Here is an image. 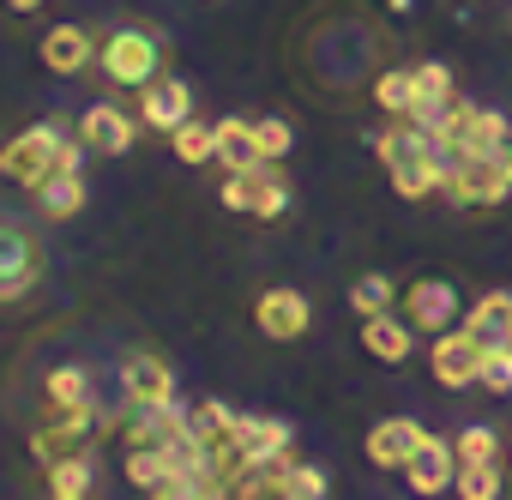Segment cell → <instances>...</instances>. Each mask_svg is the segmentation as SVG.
Segmentation results:
<instances>
[{"label": "cell", "instance_id": "cell-14", "mask_svg": "<svg viewBox=\"0 0 512 500\" xmlns=\"http://www.w3.org/2000/svg\"><path fill=\"white\" fill-rule=\"evenodd\" d=\"M422 434H428V428H416L410 416H386V422H374V434H368V464H380V470H404Z\"/></svg>", "mask_w": 512, "mask_h": 500}, {"label": "cell", "instance_id": "cell-20", "mask_svg": "<svg viewBox=\"0 0 512 500\" xmlns=\"http://www.w3.org/2000/svg\"><path fill=\"white\" fill-rule=\"evenodd\" d=\"M241 446H247L253 464H272V458L290 452V422H278V416H241Z\"/></svg>", "mask_w": 512, "mask_h": 500}, {"label": "cell", "instance_id": "cell-23", "mask_svg": "<svg viewBox=\"0 0 512 500\" xmlns=\"http://www.w3.org/2000/svg\"><path fill=\"white\" fill-rule=\"evenodd\" d=\"M374 103H380L392 121H410V115H416V79H410V73H380V79H374Z\"/></svg>", "mask_w": 512, "mask_h": 500}, {"label": "cell", "instance_id": "cell-13", "mask_svg": "<svg viewBox=\"0 0 512 500\" xmlns=\"http://www.w3.org/2000/svg\"><path fill=\"white\" fill-rule=\"evenodd\" d=\"M85 386H91L85 368H55V374L43 380V404H49V416H55V422H97Z\"/></svg>", "mask_w": 512, "mask_h": 500}, {"label": "cell", "instance_id": "cell-21", "mask_svg": "<svg viewBox=\"0 0 512 500\" xmlns=\"http://www.w3.org/2000/svg\"><path fill=\"white\" fill-rule=\"evenodd\" d=\"M217 163L223 169H253V163H266L260 157V139H253V121H217Z\"/></svg>", "mask_w": 512, "mask_h": 500}, {"label": "cell", "instance_id": "cell-22", "mask_svg": "<svg viewBox=\"0 0 512 500\" xmlns=\"http://www.w3.org/2000/svg\"><path fill=\"white\" fill-rule=\"evenodd\" d=\"M464 326L482 338V344H512V296H482L470 314H464Z\"/></svg>", "mask_w": 512, "mask_h": 500}, {"label": "cell", "instance_id": "cell-18", "mask_svg": "<svg viewBox=\"0 0 512 500\" xmlns=\"http://www.w3.org/2000/svg\"><path fill=\"white\" fill-rule=\"evenodd\" d=\"M37 211L55 217V223L79 217V211H85V181H79V169H55V175L37 187Z\"/></svg>", "mask_w": 512, "mask_h": 500}, {"label": "cell", "instance_id": "cell-27", "mask_svg": "<svg viewBox=\"0 0 512 500\" xmlns=\"http://www.w3.org/2000/svg\"><path fill=\"white\" fill-rule=\"evenodd\" d=\"M410 79H416V109H440V103L452 97V73H446L440 61H422Z\"/></svg>", "mask_w": 512, "mask_h": 500}, {"label": "cell", "instance_id": "cell-3", "mask_svg": "<svg viewBox=\"0 0 512 500\" xmlns=\"http://www.w3.org/2000/svg\"><path fill=\"white\" fill-rule=\"evenodd\" d=\"M446 193L458 205H500V199H512V145L458 157L452 175H446Z\"/></svg>", "mask_w": 512, "mask_h": 500}, {"label": "cell", "instance_id": "cell-24", "mask_svg": "<svg viewBox=\"0 0 512 500\" xmlns=\"http://www.w3.org/2000/svg\"><path fill=\"white\" fill-rule=\"evenodd\" d=\"M169 145H175V157H181V163H211V157H217V127H205V121H193V115H187V121L169 133Z\"/></svg>", "mask_w": 512, "mask_h": 500}, {"label": "cell", "instance_id": "cell-16", "mask_svg": "<svg viewBox=\"0 0 512 500\" xmlns=\"http://www.w3.org/2000/svg\"><path fill=\"white\" fill-rule=\"evenodd\" d=\"M97 61V43L79 31V25H55L49 37H43V67L49 73H85Z\"/></svg>", "mask_w": 512, "mask_h": 500}, {"label": "cell", "instance_id": "cell-26", "mask_svg": "<svg viewBox=\"0 0 512 500\" xmlns=\"http://www.w3.org/2000/svg\"><path fill=\"white\" fill-rule=\"evenodd\" d=\"M350 302H356V314H362V320H374V314H392V302H398V284H392V278H380V272H368V278L350 290Z\"/></svg>", "mask_w": 512, "mask_h": 500}, {"label": "cell", "instance_id": "cell-17", "mask_svg": "<svg viewBox=\"0 0 512 500\" xmlns=\"http://www.w3.org/2000/svg\"><path fill=\"white\" fill-rule=\"evenodd\" d=\"M91 428H97V422H55V416H49V422L31 434V452H37V464L49 470V464L73 458V452H85V446H91Z\"/></svg>", "mask_w": 512, "mask_h": 500}, {"label": "cell", "instance_id": "cell-19", "mask_svg": "<svg viewBox=\"0 0 512 500\" xmlns=\"http://www.w3.org/2000/svg\"><path fill=\"white\" fill-rule=\"evenodd\" d=\"M362 344H368V356L374 362H404L410 356V320H398V314H374V320H362Z\"/></svg>", "mask_w": 512, "mask_h": 500}, {"label": "cell", "instance_id": "cell-32", "mask_svg": "<svg viewBox=\"0 0 512 500\" xmlns=\"http://www.w3.org/2000/svg\"><path fill=\"white\" fill-rule=\"evenodd\" d=\"M326 494V476L314 470V464H290V476H284V500H320Z\"/></svg>", "mask_w": 512, "mask_h": 500}, {"label": "cell", "instance_id": "cell-25", "mask_svg": "<svg viewBox=\"0 0 512 500\" xmlns=\"http://www.w3.org/2000/svg\"><path fill=\"white\" fill-rule=\"evenodd\" d=\"M49 494H55V500H85V494H91V458L73 452V458L49 464Z\"/></svg>", "mask_w": 512, "mask_h": 500}, {"label": "cell", "instance_id": "cell-10", "mask_svg": "<svg viewBox=\"0 0 512 500\" xmlns=\"http://www.w3.org/2000/svg\"><path fill=\"white\" fill-rule=\"evenodd\" d=\"M404 320H410L416 332H446V326H458V290L440 284V278H416V284L404 290Z\"/></svg>", "mask_w": 512, "mask_h": 500}, {"label": "cell", "instance_id": "cell-33", "mask_svg": "<svg viewBox=\"0 0 512 500\" xmlns=\"http://www.w3.org/2000/svg\"><path fill=\"white\" fill-rule=\"evenodd\" d=\"M7 7H19V13H31V7H43V0H7Z\"/></svg>", "mask_w": 512, "mask_h": 500}, {"label": "cell", "instance_id": "cell-30", "mask_svg": "<svg viewBox=\"0 0 512 500\" xmlns=\"http://www.w3.org/2000/svg\"><path fill=\"white\" fill-rule=\"evenodd\" d=\"M476 386H488V392H512V344H488V350H482V374H476Z\"/></svg>", "mask_w": 512, "mask_h": 500}, {"label": "cell", "instance_id": "cell-5", "mask_svg": "<svg viewBox=\"0 0 512 500\" xmlns=\"http://www.w3.org/2000/svg\"><path fill=\"white\" fill-rule=\"evenodd\" d=\"M217 199H223L229 211H241V217L272 223V217H284V205H290V181H284L272 163H253V169H229V181H223Z\"/></svg>", "mask_w": 512, "mask_h": 500}, {"label": "cell", "instance_id": "cell-12", "mask_svg": "<svg viewBox=\"0 0 512 500\" xmlns=\"http://www.w3.org/2000/svg\"><path fill=\"white\" fill-rule=\"evenodd\" d=\"M187 115H193V91H187L175 73H163V79H151V85L139 91V121H145V127L175 133Z\"/></svg>", "mask_w": 512, "mask_h": 500}, {"label": "cell", "instance_id": "cell-15", "mask_svg": "<svg viewBox=\"0 0 512 500\" xmlns=\"http://www.w3.org/2000/svg\"><path fill=\"white\" fill-rule=\"evenodd\" d=\"M79 139H85L91 151H103V157H121V151H133V121H127L115 103H97V109H85Z\"/></svg>", "mask_w": 512, "mask_h": 500}, {"label": "cell", "instance_id": "cell-8", "mask_svg": "<svg viewBox=\"0 0 512 500\" xmlns=\"http://www.w3.org/2000/svg\"><path fill=\"white\" fill-rule=\"evenodd\" d=\"M253 326H260L272 344H296L314 326V308H308L302 290H266L260 302H253Z\"/></svg>", "mask_w": 512, "mask_h": 500}, {"label": "cell", "instance_id": "cell-1", "mask_svg": "<svg viewBox=\"0 0 512 500\" xmlns=\"http://www.w3.org/2000/svg\"><path fill=\"white\" fill-rule=\"evenodd\" d=\"M374 151H380V163H386L398 199H434V193L446 187V175H452L446 157H440V145H434V133H422L416 121H392V127L374 139Z\"/></svg>", "mask_w": 512, "mask_h": 500}, {"label": "cell", "instance_id": "cell-29", "mask_svg": "<svg viewBox=\"0 0 512 500\" xmlns=\"http://www.w3.org/2000/svg\"><path fill=\"white\" fill-rule=\"evenodd\" d=\"M464 500H494L500 494V464H458V482H452Z\"/></svg>", "mask_w": 512, "mask_h": 500}, {"label": "cell", "instance_id": "cell-7", "mask_svg": "<svg viewBox=\"0 0 512 500\" xmlns=\"http://www.w3.org/2000/svg\"><path fill=\"white\" fill-rule=\"evenodd\" d=\"M482 350H488V344H482L470 326H446V332H434V344H428V368H434V380H440L446 392H458V386H476Z\"/></svg>", "mask_w": 512, "mask_h": 500}, {"label": "cell", "instance_id": "cell-6", "mask_svg": "<svg viewBox=\"0 0 512 500\" xmlns=\"http://www.w3.org/2000/svg\"><path fill=\"white\" fill-rule=\"evenodd\" d=\"M37 278H43V241H37L25 223L0 217V302L31 296Z\"/></svg>", "mask_w": 512, "mask_h": 500}, {"label": "cell", "instance_id": "cell-11", "mask_svg": "<svg viewBox=\"0 0 512 500\" xmlns=\"http://www.w3.org/2000/svg\"><path fill=\"white\" fill-rule=\"evenodd\" d=\"M121 392L139 398V404H175V368L157 350H133L121 362Z\"/></svg>", "mask_w": 512, "mask_h": 500}, {"label": "cell", "instance_id": "cell-2", "mask_svg": "<svg viewBox=\"0 0 512 500\" xmlns=\"http://www.w3.org/2000/svg\"><path fill=\"white\" fill-rule=\"evenodd\" d=\"M163 43L145 31V25H115L103 43H97V67H103V79L109 85H121V91H145L151 79H163Z\"/></svg>", "mask_w": 512, "mask_h": 500}, {"label": "cell", "instance_id": "cell-4", "mask_svg": "<svg viewBox=\"0 0 512 500\" xmlns=\"http://www.w3.org/2000/svg\"><path fill=\"white\" fill-rule=\"evenodd\" d=\"M61 127L55 121H37V127H25L7 151H0V175H7L13 187H25V193H37L49 175H55V151H61Z\"/></svg>", "mask_w": 512, "mask_h": 500}, {"label": "cell", "instance_id": "cell-28", "mask_svg": "<svg viewBox=\"0 0 512 500\" xmlns=\"http://www.w3.org/2000/svg\"><path fill=\"white\" fill-rule=\"evenodd\" d=\"M452 446H458V464H500V434L494 428H464Z\"/></svg>", "mask_w": 512, "mask_h": 500}, {"label": "cell", "instance_id": "cell-31", "mask_svg": "<svg viewBox=\"0 0 512 500\" xmlns=\"http://www.w3.org/2000/svg\"><path fill=\"white\" fill-rule=\"evenodd\" d=\"M253 139H260V157L266 163H278V157H290V145H296V133H290V121H253Z\"/></svg>", "mask_w": 512, "mask_h": 500}, {"label": "cell", "instance_id": "cell-9", "mask_svg": "<svg viewBox=\"0 0 512 500\" xmlns=\"http://www.w3.org/2000/svg\"><path fill=\"white\" fill-rule=\"evenodd\" d=\"M404 482H410L416 494H440V488H452V482H458V446L440 440V434H422L416 452H410V464H404Z\"/></svg>", "mask_w": 512, "mask_h": 500}]
</instances>
